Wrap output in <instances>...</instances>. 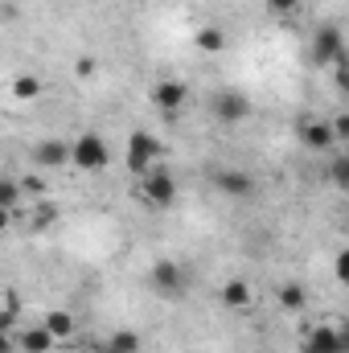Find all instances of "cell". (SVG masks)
<instances>
[{
	"label": "cell",
	"mask_w": 349,
	"mask_h": 353,
	"mask_svg": "<svg viewBox=\"0 0 349 353\" xmlns=\"http://www.w3.org/2000/svg\"><path fill=\"white\" fill-rule=\"evenodd\" d=\"M17 337H21V350H25V353H50L54 345H58V341H54V333H50L46 325H29V329H25V333H17Z\"/></svg>",
	"instance_id": "obj_14"
},
{
	"label": "cell",
	"mask_w": 349,
	"mask_h": 353,
	"mask_svg": "<svg viewBox=\"0 0 349 353\" xmlns=\"http://www.w3.org/2000/svg\"><path fill=\"white\" fill-rule=\"evenodd\" d=\"M329 79H333V87L341 90V99H349V54H346V58H337V62H333Z\"/></svg>",
	"instance_id": "obj_20"
},
{
	"label": "cell",
	"mask_w": 349,
	"mask_h": 353,
	"mask_svg": "<svg viewBox=\"0 0 349 353\" xmlns=\"http://www.w3.org/2000/svg\"><path fill=\"white\" fill-rule=\"evenodd\" d=\"M214 185L226 197H251L255 193V176L247 173V169H218L214 173Z\"/></svg>",
	"instance_id": "obj_11"
},
{
	"label": "cell",
	"mask_w": 349,
	"mask_h": 353,
	"mask_svg": "<svg viewBox=\"0 0 349 353\" xmlns=\"http://www.w3.org/2000/svg\"><path fill=\"white\" fill-rule=\"evenodd\" d=\"M346 33H341V25H333V21H325V25H317V33H312V62L317 66H325V70H333V62L337 58H346Z\"/></svg>",
	"instance_id": "obj_3"
},
{
	"label": "cell",
	"mask_w": 349,
	"mask_h": 353,
	"mask_svg": "<svg viewBox=\"0 0 349 353\" xmlns=\"http://www.w3.org/2000/svg\"><path fill=\"white\" fill-rule=\"evenodd\" d=\"M279 308L304 312V308H308V292H304L300 283H279Z\"/></svg>",
	"instance_id": "obj_16"
},
{
	"label": "cell",
	"mask_w": 349,
	"mask_h": 353,
	"mask_svg": "<svg viewBox=\"0 0 349 353\" xmlns=\"http://www.w3.org/2000/svg\"><path fill=\"white\" fill-rule=\"evenodd\" d=\"M74 161V140H58V136H46L33 144V165L37 169H66Z\"/></svg>",
	"instance_id": "obj_6"
},
{
	"label": "cell",
	"mask_w": 349,
	"mask_h": 353,
	"mask_svg": "<svg viewBox=\"0 0 349 353\" xmlns=\"http://www.w3.org/2000/svg\"><path fill=\"white\" fill-rule=\"evenodd\" d=\"M103 353H140V337L128 333V329H119V333H111L103 341Z\"/></svg>",
	"instance_id": "obj_18"
},
{
	"label": "cell",
	"mask_w": 349,
	"mask_h": 353,
	"mask_svg": "<svg viewBox=\"0 0 349 353\" xmlns=\"http://www.w3.org/2000/svg\"><path fill=\"white\" fill-rule=\"evenodd\" d=\"M148 279H152V288H157L165 300H181V296H185V288H189L185 267L173 263V259H157V263H152V271H148Z\"/></svg>",
	"instance_id": "obj_5"
},
{
	"label": "cell",
	"mask_w": 349,
	"mask_h": 353,
	"mask_svg": "<svg viewBox=\"0 0 349 353\" xmlns=\"http://www.w3.org/2000/svg\"><path fill=\"white\" fill-rule=\"evenodd\" d=\"M0 304H4V329H12V325H17V312H21L17 292H12V288H4V292H0Z\"/></svg>",
	"instance_id": "obj_21"
},
{
	"label": "cell",
	"mask_w": 349,
	"mask_h": 353,
	"mask_svg": "<svg viewBox=\"0 0 349 353\" xmlns=\"http://www.w3.org/2000/svg\"><path fill=\"white\" fill-rule=\"evenodd\" d=\"M185 99H189V87H185L181 79H161V83L152 87V103H157L165 115H181Z\"/></svg>",
	"instance_id": "obj_10"
},
{
	"label": "cell",
	"mask_w": 349,
	"mask_h": 353,
	"mask_svg": "<svg viewBox=\"0 0 349 353\" xmlns=\"http://www.w3.org/2000/svg\"><path fill=\"white\" fill-rule=\"evenodd\" d=\"M304 353H346V329H337V325H317V329H308Z\"/></svg>",
	"instance_id": "obj_8"
},
{
	"label": "cell",
	"mask_w": 349,
	"mask_h": 353,
	"mask_svg": "<svg viewBox=\"0 0 349 353\" xmlns=\"http://www.w3.org/2000/svg\"><path fill=\"white\" fill-rule=\"evenodd\" d=\"M128 173L132 176H144L148 169H157L161 165V157H165V144L152 136V132H132L128 136Z\"/></svg>",
	"instance_id": "obj_1"
},
{
	"label": "cell",
	"mask_w": 349,
	"mask_h": 353,
	"mask_svg": "<svg viewBox=\"0 0 349 353\" xmlns=\"http://www.w3.org/2000/svg\"><path fill=\"white\" fill-rule=\"evenodd\" d=\"M12 94H17V99H37V94H41V79H33V74L17 79V83H12Z\"/></svg>",
	"instance_id": "obj_22"
},
{
	"label": "cell",
	"mask_w": 349,
	"mask_h": 353,
	"mask_svg": "<svg viewBox=\"0 0 349 353\" xmlns=\"http://www.w3.org/2000/svg\"><path fill=\"white\" fill-rule=\"evenodd\" d=\"M21 181H12V176H4L0 181V210H4V218H12L17 214V205H21Z\"/></svg>",
	"instance_id": "obj_17"
},
{
	"label": "cell",
	"mask_w": 349,
	"mask_h": 353,
	"mask_svg": "<svg viewBox=\"0 0 349 353\" xmlns=\"http://www.w3.org/2000/svg\"><path fill=\"white\" fill-rule=\"evenodd\" d=\"M214 115H218L222 123H239V119L251 115V99H247L243 90H218V94H214Z\"/></svg>",
	"instance_id": "obj_9"
},
{
	"label": "cell",
	"mask_w": 349,
	"mask_h": 353,
	"mask_svg": "<svg viewBox=\"0 0 349 353\" xmlns=\"http://www.w3.org/2000/svg\"><path fill=\"white\" fill-rule=\"evenodd\" d=\"M296 136H300V144H304L308 152H329V148L337 144V132H333V123H329V119H317V115L300 119Z\"/></svg>",
	"instance_id": "obj_7"
},
{
	"label": "cell",
	"mask_w": 349,
	"mask_h": 353,
	"mask_svg": "<svg viewBox=\"0 0 349 353\" xmlns=\"http://www.w3.org/2000/svg\"><path fill=\"white\" fill-rule=\"evenodd\" d=\"M94 70H99V62H94V58H79V62H74V74H79V79H90Z\"/></svg>",
	"instance_id": "obj_26"
},
{
	"label": "cell",
	"mask_w": 349,
	"mask_h": 353,
	"mask_svg": "<svg viewBox=\"0 0 349 353\" xmlns=\"http://www.w3.org/2000/svg\"><path fill=\"white\" fill-rule=\"evenodd\" d=\"M41 325L54 333V341H58V345H62V341H74V333H79V321H74L66 308H50Z\"/></svg>",
	"instance_id": "obj_12"
},
{
	"label": "cell",
	"mask_w": 349,
	"mask_h": 353,
	"mask_svg": "<svg viewBox=\"0 0 349 353\" xmlns=\"http://www.w3.org/2000/svg\"><path fill=\"white\" fill-rule=\"evenodd\" d=\"M21 185H25V193H41V189H46V185H41V176H25V181H21Z\"/></svg>",
	"instance_id": "obj_28"
},
{
	"label": "cell",
	"mask_w": 349,
	"mask_h": 353,
	"mask_svg": "<svg viewBox=\"0 0 349 353\" xmlns=\"http://www.w3.org/2000/svg\"><path fill=\"white\" fill-rule=\"evenodd\" d=\"M333 132H337V140H349V111L333 119Z\"/></svg>",
	"instance_id": "obj_27"
},
{
	"label": "cell",
	"mask_w": 349,
	"mask_h": 353,
	"mask_svg": "<svg viewBox=\"0 0 349 353\" xmlns=\"http://www.w3.org/2000/svg\"><path fill=\"white\" fill-rule=\"evenodd\" d=\"M263 8L271 12V17H292V12H300V0H263Z\"/></svg>",
	"instance_id": "obj_23"
},
{
	"label": "cell",
	"mask_w": 349,
	"mask_h": 353,
	"mask_svg": "<svg viewBox=\"0 0 349 353\" xmlns=\"http://www.w3.org/2000/svg\"><path fill=\"white\" fill-rule=\"evenodd\" d=\"M33 210H37V214L29 218V226H33V230H46V226H54V222H58V205H54V201H37Z\"/></svg>",
	"instance_id": "obj_19"
},
{
	"label": "cell",
	"mask_w": 349,
	"mask_h": 353,
	"mask_svg": "<svg viewBox=\"0 0 349 353\" xmlns=\"http://www.w3.org/2000/svg\"><path fill=\"white\" fill-rule=\"evenodd\" d=\"M251 300H255V296H251V288H247L243 279H226V283H222V304H226V308L247 312V308H251Z\"/></svg>",
	"instance_id": "obj_15"
},
{
	"label": "cell",
	"mask_w": 349,
	"mask_h": 353,
	"mask_svg": "<svg viewBox=\"0 0 349 353\" xmlns=\"http://www.w3.org/2000/svg\"><path fill=\"white\" fill-rule=\"evenodd\" d=\"M107 161H111V152H107V140L103 136H79L74 140V161H70V169H79V173H99V169H107Z\"/></svg>",
	"instance_id": "obj_4"
},
{
	"label": "cell",
	"mask_w": 349,
	"mask_h": 353,
	"mask_svg": "<svg viewBox=\"0 0 349 353\" xmlns=\"http://www.w3.org/2000/svg\"><path fill=\"white\" fill-rule=\"evenodd\" d=\"M329 181H333L337 189H349V157H337V161L329 165Z\"/></svg>",
	"instance_id": "obj_24"
},
{
	"label": "cell",
	"mask_w": 349,
	"mask_h": 353,
	"mask_svg": "<svg viewBox=\"0 0 349 353\" xmlns=\"http://www.w3.org/2000/svg\"><path fill=\"white\" fill-rule=\"evenodd\" d=\"M346 353H349V329H346Z\"/></svg>",
	"instance_id": "obj_29"
},
{
	"label": "cell",
	"mask_w": 349,
	"mask_h": 353,
	"mask_svg": "<svg viewBox=\"0 0 349 353\" xmlns=\"http://www.w3.org/2000/svg\"><path fill=\"white\" fill-rule=\"evenodd\" d=\"M333 275H337V283L349 288V247H341V251L333 255Z\"/></svg>",
	"instance_id": "obj_25"
},
{
	"label": "cell",
	"mask_w": 349,
	"mask_h": 353,
	"mask_svg": "<svg viewBox=\"0 0 349 353\" xmlns=\"http://www.w3.org/2000/svg\"><path fill=\"white\" fill-rule=\"evenodd\" d=\"M140 197H144L152 210H173V201H177V176L169 173L165 165L148 169V173L140 176Z\"/></svg>",
	"instance_id": "obj_2"
},
{
	"label": "cell",
	"mask_w": 349,
	"mask_h": 353,
	"mask_svg": "<svg viewBox=\"0 0 349 353\" xmlns=\"http://www.w3.org/2000/svg\"><path fill=\"white\" fill-rule=\"evenodd\" d=\"M193 46H197L201 54H210V58H214V54H222V50L230 46V37H226V29H222V25H201V29L193 33Z\"/></svg>",
	"instance_id": "obj_13"
}]
</instances>
